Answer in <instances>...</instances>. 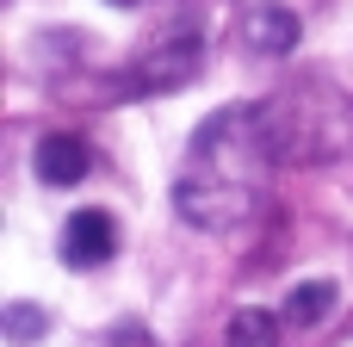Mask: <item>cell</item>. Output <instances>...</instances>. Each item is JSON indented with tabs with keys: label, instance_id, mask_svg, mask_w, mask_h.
Instances as JSON below:
<instances>
[{
	"label": "cell",
	"instance_id": "7a4b0ae2",
	"mask_svg": "<svg viewBox=\"0 0 353 347\" xmlns=\"http://www.w3.org/2000/svg\"><path fill=\"white\" fill-rule=\"evenodd\" d=\"M261 124H267L273 161L316 168V161H335L353 149V99L335 93L329 81H298V87L273 93L261 106Z\"/></svg>",
	"mask_w": 353,
	"mask_h": 347
},
{
	"label": "cell",
	"instance_id": "3957f363",
	"mask_svg": "<svg viewBox=\"0 0 353 347\" xmlns=\"http://www.w3.org/2000/svg\"><path fill=\"white\" fill-rule=\"evenodd\" d=\"M112 248H118V224L99 211V205H87V211H74L68 224H62V261L68 267H105L112 261Z\"/></svg>",
	"mask_w": 353,
	"mask_h": 347
},
{
	"label": "cell",
	"instance_id": "5b68a950",
	"mask_svg": "<svg viewBox=\"0 0 353 347\" xmlns=\"http://www.w3.org/2000/svg\"><path fill=\"white\" fill-rule=\"evenodd\" d=\"M37 174H43L50 186L87 180V143H81V137H43V143H37Z\"/></svg>",
	"mask_w": 353,
	"mask_h": 347
},
{
	"label": "cell",
	"instance_id": "52a82bcc",
	"mask_svg": "<svg viewBox=\"0 0 353 347\" xmlns=\"http://www.w3.org/2000/svg\"><path fill=\"white\" fill-rule=\"evenodd\" d=\"M273 335H279V323L267 310H236L230 317V347H273Z\"/></svg>",
	"mask_w": 353,
	"mask_h": 347
},
{
	"label": "cell",
	"instance_id": "8992f818",
	"mask_svg": "<svg viewBox=\"0 0 353 347\" xmlns=\"http://www.w3.org/2000/svg\"><path fill=\"white\" fill-rule=\"evenodd\" d=\"M329 310H335V286L329 279H304V286L285 292V323H298V329L304 323H323Z\"/></svg>",
	"mask_w": 353,
	"mask_h": 347
},
{
	"label": "cell",
	"instance_id": "277c9868",
	"mask_svg": "<svg viewBox=\"0 0 353 347\" xmlns=\"http://www.w3.org/2000/svg\"><path fill=\"white\" fill-rule=\"evenodd\" d=\"M242 43H248L254 56H285V50H298V12H285V6H254L248 25H242Z\"/></svg>",
	"mask_w": 353,
	"mask_h": 347
},
{
	"label": "cell",
	"instance_id": "6da1fadb",
	"mask_svg": "<svg viewBox=\"0 0 353 347\" xmlns=\"http://www.w3.org/2000/svg\"><path fill=\"white\" fill-rule=\"evenodd\" d=\"M267 168H279V161H273L261 106H223L192 137V161L174 186V205L199 230H236L242 217H254Z\"/></svg>",
	"mask_w": 353,
	"mask_h": 347
},
{
	"label": "cell",
	"instance_id": "ba28073f",
	"mask_svg": "<svg viewBox=\"0 0 353 347\" xmlns=\"http://www.w3.org/2000/svg\"><path fill=\"white\" fill-rule=\"evenodd\" d=\"M0 323H6V335H12V341H37V335L50 329V317H43L37 304H6V317H0Z\"/></svg>",
	"mask_w": 353,
	"mask_h": 347
}]
</instances>
